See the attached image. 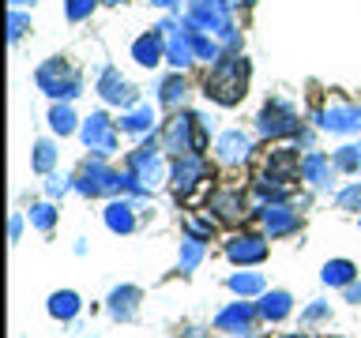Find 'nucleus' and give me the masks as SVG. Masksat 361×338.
<instances>
[{"instance_id":"nucleus-1","label":"nucleus","mask_w":361,"mask_h":338,"mask_svg":"<svg viewBox=\"0 0 361 338\" xmlns=\"http://www.w3.org/2000/svg\"><path fill=\"white\" fill-rule=\"evenodd\" d=\"M245 87H248V61L245 56H226L207 75V98H214L219 106H237L245 98Z\"/></svg>"},{"instance_id":"nucleus-2","label":"nucleus","mask_w":361,"mask_h":338,"mask_svg":"<svg viewBox=\"0 0 361 338\" xmlns=\"http://www.w3.org/2000/svg\"><path fill=\"white\" fill-rule=\"evenodd\" d=\"M188 23H196L200 30L219 34L222 42H237V30L226 11V0H188Z\"/></svg>"},{"instance_id":"nucleus-3","label":"nucleus","mask_w":361,"mask_h":338,"mask_svg":"<svg viewBox=\"0 0 361 338\" xmlns=\"http://www.w3.org/2000/svg\"><path fill=\"white\" fill-rule=\"evenodd\" d=\"M75 188L83 192V196H117V192H124L128 188L132 192V173H113L109 165H102V162H90L83 173H79V180H75Z\"/></svg>"},{"instance_id":"nucleus-4","label":"nucleus","mask_w":361,"mask_h":338,"mask_svg":"<svg viewBox=\"0 0 361 338\" xmlns=\"http://www.w3.org/2000/svg\"><path fill=\"white\" fill-rule=\"evenodd\" d=\"M196 124L200 117H188V113H177L173 120H166V132H162V146L173 151L177 158L180 154H192L203 146V135H196Z\"/></svg>"},{"instance_id":"nucleus-5","label":"nucleus","mask_w":361,"mask_h":338,"mask_svg":"<svg viewBox=\"0 0 361 338\" xmlns=\"http://www.w3.org/2000/svg\"><path fill=\"white\" fill-rule=\"evenodd\" d=\"M38 87L49 98H75L79 94V75L64 61H45L38 68Z\"/></svg>"},{"instance_id":"nucleus-6","label":"nucleus","mask_w":361,"mask_h":338,"mask_svg":"<svg viewBox=\"0 0 361 338\" xmlns=\"http://www.w3.org/2000/svg\"><path fill=\"white\" fill-rule=\"evenodd\" d=\"M256 128H259V135H267V139H282V135H293L301 124H298L293 106H286V101H267L264 113H259V120H256Z\"/></svg>"},{"instance_id":"nucleus-7","label":"nucleus","mask_w":361,"mask_h":338,"mask_svg":"<svg viewBox=\"0 0 361 338\" xmlns=\"http://www.w3.org/2000/svg\"><path fill=\"white\" fill-rule=\"evenodd\" d=\"M158 184H162V158L154 143H147L132 154V192H151Z\"/></svg>"},{"instance_id":"nucleus-8","label":"nucleus","mask_w":361,"mask_h":338,"mask_svg":"<svg viewBox=\"0 0 361 338\" xmlns=\"http://www.w3.org/2000/svg\"><path fill=\"white\" fill-rule=\"evenodd\" d=\"M83 143L94 151L98 158H109L113 151H117V132H113V120L106 117V113H90V117L83 120Z\"/></svg>"},{"instance_id":"nucleus-9","label":"nucleus","mask_w":361,"mask_h":338,"mask_svg":"<svg viewBox=\"0 0 361 338\" xmlns=\"http://www.w3.org/2000/svg\"><path fill=\"white\" fill-rule=\"evenodd\" d=\"M301 173V162L293 151H271L267 154V169H264V184H275L279 196H286V184L298 180Z\"/></svg>"},{"instance_id":"nucleus-10","label":"nucleus","mask_w":361,"mask_h":338,"mask_svg":"<svg viewBox=\"0 0 361 338\" xmlns=\"http://www.w3.org/2000/svg\"><path fill=\"white\" fill-rule=\"evenodd\" d=\"M166 61L185 68L192 64V56H196V45H192V34H188V23H166Z\"/></svg>"},{"instance_id":"nucleus-11","label":"nucleus","mask_w":361,"mask_h":338,"mask_svg":"<svg viewBox=\"0 0 361 338\" xmlns=\"http://www.w3.org/2000/svg\"><path fill=\"white\" fill-rule=\"evenodd\" d=\"M200 180H207V162H203L200 154H180L173 162V188H177V196H188Z\"/></svg>"},{"instance_id":"nucleus-12","label":"nucleus","mask_w":361,"mask_h":338,"mask_svg":"<svg viewBox=\"0 0 361 338\" xmlns=\"http://www.w3.org/2000/svg\"><path fill=\"white\" fill-rule=\"evenodd\" d=\"M214 151H219V162H226V165H241L245 158H248V151H252V139H248L245 132H222L219 135V143H214Z\"/></svg>"},{"instance_id":"nucleus-13","label":"nucleus","mask_w":361,"mask_h":338,"mask_svg":"<svg viewBox=\"0 0 361 338\" xmlns=\"http://www.w3.org/2000/svg\"><path fill=\"white\" fill-rule=\"evenodd\" d=\"M226 256H230L233 263H264L267 241L264 237H233V241L226 244Z\"/></svg>"},{"instance_id":"nucleus-14","label":"nucleus","mask_w":361,"mask_h":338,"mask_svg":"<svg viewBox=\"0 0 361 338\" xmlns=\"http://www.w3.org/2000/svg\"><path fill=\"white\" fill-rule=\"evenodd\" d=\"M252 304H230V308H222L219 312V320H214V327H219V331H226V334H248L252 331Z\"/></svg>"},{"instance_id":"nucleus-15","label":"nucleus","mask_w":361,"mask_h":338,"mask_svg":"<svg viewBox=\"0 0 361 338\" xmlns=\"http://www.w3.org/2000/svg\"><path fill=\"white\" fill-rule=\"evenodd\" d=\"M320 128L324 132H357L361 128V109H354V106H327L320 113Z\"/></svg>"},{"instance_id":"nucleus-16","label":"nucleus","mask_w":361,"mask_h":338,"mask_svg":"<svg viewBox=\"0 0 361 338\" xmlns=\"http://www.w3.org/2000/svg\"><path fill=\"white\" fill-rule=\"evenodd\" d=\"M301 225V218H298V211H290L286 203H267L264 207V230L271 233V237H282V233H293Z\"/></svg>"},{"instance_id":"nucleus-17","label":"nucleus","mask_w":361,"mask_h":338,"mask_svg":"<svg viewBox=\"0 0 361 338\" xmlns=\"http://www.w3.org/2000/svg\"><path fill=\"white\" fill-rule=\"evenodd\" d=\"M207 211H214L222 222H241L245 218V196L237 188H226V192H214Z\"/></svg>"},{"instance_id":"nucleus-18","label":"nucleus","mask_w":361,"mask_h":338,"mask_svg":"<svg viewBox=\"0 0 361 338\" xmlns=\"http://www.w3.org/2000/svg\"><path fill=\"white\" fill-rule=\"evenodd\" d=\"M162 49H166V42H162V27H158V30H151V34H143V38H135L132 56H135V64L154 68L158 61H162Z\"/></svg>"},{"instance_id":"nucleus-19","label":"nucleus","mask_w":361,"mask_h":338,"mask_svg":"<svg viewBox=\"0 0 361 338\" xmlns=\"http://www.w3.org/2000/svg\"><path fill=\"white\" fill-rule=\"evenodd\" d=\"M301 173H305V180H309V184H316V188L331 184V158H324L320 151L305 154V158H301Z\"/></svg>"},{"instance_id":"nucleus-20","label":"nucleus","mask_w":361,"mask_h":338,"mask_svg":"<svg viewBox=\"0 0 361 338\" xmlns=\"http://www.w3.org/2000/svg\"><path fill=\"white\" fill-rule=\"evenodd\" d=\"M98 90H102V98H106V101H113V106H124V101L132 98V90H128V83L121 79L117 68H106V72H102Z\"/></svg>"},{"instance_id":"nucleus-21","label":"nucleus","mask_w":361,"mask_h":338,"mask_svg":"<svg viewBox=\"0 0 361 338\" xmlns=\"http://www.w3.org/2000/svg\"><path fill=\"white\" fill-rule=\"evenodd\" d=\"M135 301H140V289H135V286L113 289V297H109V315H113V320H132V315H135Z\"/></svg>"},{"instance_id":"nucleus-22","label":"nucleus","mask_w":361,"mask_h":338,"mask_svg":"<svg viewBox=\"0 0 361 338\" xmlns=\"http://www.w3.org/2000/svg\"><path fill=\"white\" fill-rule=\"evenodd\" d=\"M106 225H109V230L113 233H132L135 230V214H132V203H117V199H113L109 203V207H106Z\"/></svg>"},{"instance_id":"nucleus-23","label":"nucleus","mask_w":361,"mask_h":338,"mask_svg":"<svg viewBox=\"0 0 361 338\" xmlns=\"http://www.w3.org/2000/svg\"><path fill=\"white\" fill-rule=\"evenodd\" d=\"M290 293H282V289H275V293H267L264 301H259V315H264V320H286L290 315Z\"/></svg>"},{"instance_id":"nucleus-24","label":"nucleus","mask_w":361,"mask_h":338,"mask_svg":"<svg viewBox=\"0 0 361 338\" xmlns=\"http://www.w3.org/2000/svg\"><path fill=\"white\" fill-rule=\"evenodd\" d=\"M354 275H357V267L350 263V259H331V263L324 267V282H327V286H350Z\"/></svg>"},{"instance_id":"nucleus-25","label":"nucleus","mask_w":361,"mask_h":338,"mask_svg":"<svg viewBox=\"0 0 361 338\" xmlns=\"http://www.w3.org/2000/svg\"><path fill=\"white\" fill-rule=\"evenodd\" d=\"M75 312H79V297L72 289H61L49 297V315H56V320H72Z\"/></svg>"},{"instance_id":"nucleus-26","label":"nucleus","mask_w":361,"mask_h":338,"mask_svg":"<svg viewBox=\"0 0 361 338\" xmlns=\"http://www.w3.org/2000/svg\"><path fill=\"white\" fill-rule=\"evenodd\" d=\"M121 128H124V132H151V128H154V109H151V106H140V109L124 113V117H121Z\"/></svg>"},{"instance_id":"nucleus-27","label":"nucleus","mask_w":361,"mask_h":338,"mask_svg":"<svg viewBox=\"0 0 361 338\" xmlns=\"http://www.w3.org/2000/svg\"><path fill=\"white\" fill-rule=\"evenodd\" d=\"M185 23H188V19H185ZM188 34H192V45H196V53L203 56V61H214V56H219V42L207 38V34H203L196 23H188Z\"/></svg>"},{"instance_id":"nucleus-28","label":"nucleus","mask_w":361,"mask_h":338,"mask_svg":"<svg viewBox=\"0 0 361 338\" xmlns=\"http://www.w3.org/2000/svg\"><path fill=\"white\" fill-rule=\"evenodd\" d=\"M185 98H188V83L180 75H173V79H166V83H162V101H166V106H180Z\"/></svg>"},{"instance_id":"nucleus-29","label":"nucleus","mask_w":361,"mask_h":338,"mask_svg":"<svg viewBox=\"0 0 361 338\" xmlns=\"http://www.w3.org/2000/svg\"><path fill=\"white\" fill-rule=\"evenodd\" d=\"M203 259V241H196V237H188L185 244H180V270H196Z\"/></svg>"},{"instance_id":"nucleus-30","label":"nucleus","mask_w":361,"mask_h":338,"mask_svg":"<svg viewBox=\"0 0 361 338\" xmlns=\"http://www.w3.org/2000/svg\"><path fill=\"white\" fill-rule=\"evenodd\" d=\"M230 289L241 293V297H252V293L264 289V275H233L230 278Z\"/></svg>"},{"instance_id":"nucleus-31","label":"nucleus","mask_w":361,"mask_h":338,"mask_svg":"<svg viewBox=\"0 0 361 338\" xmlns=\"http://www.w3.org/2000/svg\"><path fill=\"white\" fill-rule=\"evenodd\" d=\"M335 165H338V169H350V173H354V169H361V143L338 146V151H335Z\"/></svg>"},{"instance_id":"nucleus-32","label":"nucleus","mask_w":361,"mask_h":338,"mask_svg":"<svg viewBox=\"0 0 361 338\" xmlns=\"http://www.w3.org/2000/svg\"><path fill=\"white\" fill-rule=\"evenodd\" d=\"M49 124H53V132L68 135V132H75V113L68 109V106H53V113H49Z\"/></svg>"},{"instance_id":"nucleus-33","label":"nucleus","mask_w":361,"mask_h":338,"mask_svg":"<svg viewBox=\"0 0 361 338\" xmlns=\"http://www.w3.org/2000/svg\"><path fill=\"white\" fill-rule=\"evenodd\" d=\"M53 162H56L53 143H49V139H38V146H34V169H38V173H49Z\"/></svg>"},{"instance_id":"nucleus-34","label":"nucleus","mask_w":361,"mask_h":338,"mask_svg":"<svg viewBox=\"0 0 361 338\" xmlns=\"http://www.w3.org/2000/svg\"><path fill=\"white\" fill-rule=\"evenodd\" d=\"M30 222L38 225V230H53V222H56V211L49 207V203H38V207H30Z\"/></svg>"},{"instance_id":"nucleus-35","label":"nucleus","mask_w":361,"mask_h":338,"mask_svg":"<svg viewBox=\"0 0 361 338\" xmlns=\"http://www.w3.org/2000/svg\"><path fill=\"white\" fill-rule=\"evenodd\" d=\"M94 4H98V0H68V19H72V23L87 19L90 11H94Z\"/></svg>"},{"instance_id":"nucleus-36","label":"nucleus","mask_w":361,"mask_h":338,"mask_svg":"<svg viewBox=\"0 0 361 338\" xmlns=\"http://www.w3.org/2000/svg\"><path fill=\"white\" fill-rule=\"evenodd\" d=\"M338 207H343V211H361V184L338 192Z\"/></svg>"},{"instance_id":"nucleus-37","label":"nucleus","mask_w":361,"mask_h":338,"mask_svg":"<svg viewBox=\"0 0 361 338\" xmlns=\"http://www.w3.org/2000/svg\"><path fill=\"white\" fill-rule=\"evenodd\" d=\"M8 34H11V42H19L23 38V34H27V27H30V19L27 15H19V11H11V19H8Z\"/></svg>"},{"instance_id":"nucleus-38","label":"nucleus","mask_w":361,"mask_h":338,"mask_svg":"<svg viewBox=\"0 0 361 338\" xmlns=\"http://www.w3.org/2000/svg\"><path fill=\"white\" fill-rule=\"evenodd\" d=\"M214 230V222H188V233L196 237V241H203V237H211Z\"/></svg>"},{"instance_id":"nucleus-39","label":"nucleus","mask_w":361,"mask_h":338,"mask_svg":"<svg viewBox=\"0 0 361 338\" xmlns=\"http://www.w3.org/2000/svg\"><path fill=\"white\" fill-rule=\"evenodd\" d=\"M45 192H49V196H61V192H68V177H49Z\"/></svg>"},{"instance_id":"nucleus-40","label":"nucleus","mask_w":361,"mask_h":338,"mask_svg":"<svg viewBox=\"0 0 361 338\" xmlns=\"http://www.w3.org/2000/svg\"><path fill=\"white\" fill-rule=\"evenodd\" d=\"M8 233H11V241H19V233H23V218H19V214H11V225H8Z\"/></svg>"},{"instance_id":"nucleus-41","label":"nucleus","mask_w":361,"mask_h":338,"mask_svg":"<svg viewBox=\"0 0 361 338\" xmlns=\"http://www.w3.org/2000/svg\"><path fill=\"white\" fill-rule=\"evenodd\" d=\"M327 315V304H312L309 312H305V320H324Z\"/></svg>"},{"instance_id":"nucleus-42","label":"nucleus","mask_w":361,"mask_h":338,"mask_svg":"<svg viewBox=\"0 0 361 338\" xmlns=\"http://www.w3.org/2000/svg\"><path fill=\"white\" fill-rule=\"evenodd\" d=\"M346 297H350V301H361V286H354V282H350V286H346Z\"/></svg>"},{"instance_id":"nucleus-43","label":"nucleus","mask_w":361,"mask_h":338,"mask_svg":"<svg viewBox=\"0 0 361 338\" xmlns=\"http://www.w3.org/2000/svg\"><path fill=\"white\" fill-rule=\"evenodd\" d=\"M151 4H158V8H173L177 0H151Z\"/></svg>"},{"instance_id":"nucleus-44","label":"nucleus","mask_w":361,"mask_h":338,"mask_svg":"<svg viewBox=\"0 0 361 338\" xmlns=\"http://www.w3.org/2000/svg\"><path fill=\"white\" fill-rule=\"evenodd\" d=\"M11 4H34V0H11Z\"/></svg>"},{"instance_id":"nucleus-45","label":"nucleus","mask_w":361,"mask_h":338,"mask_svg":"<svg viewBox=\"0 0 361 338\" xmlns=\"http://www.w3.org/2000/svg\"><path fill=\"white\" fill-rule=\"evenodd\" d=\"M290 338H309V334H290Z\"/></svg>"},{"instance_id":"nucleus-46","label":"nucleus","mask_w":361,"mask_h":338,"mask_svg":"<svg viewBox=\"0 0 361 338\" xmlns=\"http://www.w3.org/2000/svg\"><path fill=\"white\" fill-rule=\"evenodd\" d=\"M226 4H237V0H226Z\"/></svg>"},{"instance_id":"nucleus-47","label":"nucleus","mask_w":361,"mask_h":338,"mask_svg":"<svg viewBox=\"0 0 361 338\" xmlns=\"http://www.w3.org/2000/svg\"><path fill=\"white\" fill-rule=\"evenodd\" d=\"M113 4H117V0H113Z\"/></svg>"}]
</instances>
